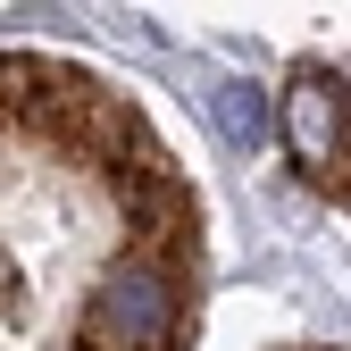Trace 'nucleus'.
Wrapping results in <instances>:
<instances>
[{"label":"nucleus","mask_w":351,"mask_h":351,"mask_svg":"<svg viewBox=\"0 0 351 351\" xmlns=\"http://www.w3.org/2000/svg\"><path fill=\"white\" fill-rule=\"evenodd\" d=\"M293 351H326V343H293Z\"/></svg>","instance_id":"20e7f679"},{"label":"nucleus","mask_w":351,"mask_h":351,"mask_svg":"<svg viewBox=\"0 0 351 351\" xmlns=\"http://www.w3.org/2000/svg\"><path fill=\"white\" fill-rule=\"evenodd\" d=\"M201 184L93 59L0 51V351H193Z\"/></svg>","instance_id":"f257e3e1"},{"label":"nucleus","mask_w":351,"mask_h":351,"mask_svg":"<svg viewBox=\"0 0 351 351\" xmlns=\"http://www.w3.org/2000/svg\"><path fill=\"white\" fill-rule=\"evenodd\" d=\"M293 125H301V167L326 193H343V84H326V67H301L293 84Z\"/></svg>","instance_id":"f03ea898"},{"label":"nucleus","mask_w":351,"mask_h":351,"mask_svg":"<svg viewBox=\"0 0 351 351\" xmlns=\"http://www.w3.org/2000/svg\"><path fill=\"white\" fill-rule=\"evenodd\" d=\"M217 109H226V125L243 143H259V101H251V84H226V93H217Z\"/></svg>","instance_id":"7ed1b4c3"}]
</instances>
